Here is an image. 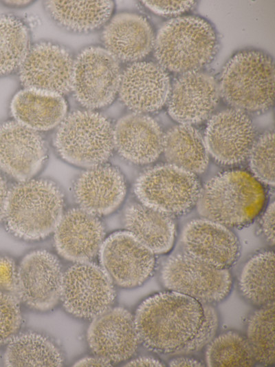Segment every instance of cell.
Returning a JSON list of instances; mask_svg holds the SVG:
<instances>
[{
  "mask_svg": "<svg viewBox=\"0 0 275 367\" xmlns=\"http://www.w3.org/2000/svg\"><path fill=\"white\" fill-rule=\"evenodd\" d=\"M140 342L159 354L182 353L197 335L204 318V304L173 291L151 295L133 315Z\"/></svg>",
  "mask_w": 275,
  "mask_h": 367,
  "instance_id": "obj_1",
  "label": "cell"
},
{
  "mask_svg": "<svg viewBox=\"0 0 275 367\" xmlns=\"http://www.w3.org/2000/svg\"><path fill=\"white\" fill-rule=\"evenodd\" d=\"M265 200L263 184L251 173L231 169L208 180L201 187L196 205L202 218L240 229L253 222Z\"/></svg>",
  "mask_w": 275,
  "mask_h": 367,
  "instance_id": "obj_2",
  "label": "cell"
},
{
  "mask_svg": "<svg viewBox=\"0 0 275 367\" xmlns=\"http://www.w3.org/2000/svg\"><path fill=\"white\" fill-rule=\"evenodd\" d=\"M154 54L172 72H197L207 65L217 50L214 28L197 16L178 17L164 23L155 36Z\"/></svg>",
  "mask_w": 275,
  "mask_h": 367,
  "instance_id": "obj_3",
  "label": "cell"
},
{
  "mask_svg": "<svg viewBox=\"0 0 275 367\" xmlns=\"http://www.w3.org/2000/svg\"><path fill=\"white\" fill-rule=\"evenodd\" d=\"M63 196L54 182L27 180L9 191L5 221L9 231L25 240L45 238L55 230L62 216Z\"/></svg>",
  "mask_w": 275,
  "mask_h": 367,
  "instance_id": "obj_4",
  "label": "cell"
},
{
  "mask_svg": "<svg viewBox=\"0 0 275 367\" xmlns=\"http://www.w3.org/2000/svg\"><path fill=\"white\" fill-rule=\"evenodd\" d=\"M219 90L223 99L234 109L245 113L266 111L274 96L272 58L258 50L238 52L223 67Z\"/></svg>",
  "mask_w": 275,
  "mask_h": 367,
  "instance_id": "obj_5",
  "label": "cell"
},
{
  "mask_svg": "<svg viewBox=\"0 0 275 367\" xmlns=\"http://www.w3.org/2000/svg\"><path fill=\"white\" fill-rule=\"evenodd\" d=\"M54 146L59 155L69 163L85 167H97L112 153L113 129L101 114L77 110L60 123Z\"/></svg>",
  "mask_w": 275,
  "mask_h": 367,
  "instance_id": "obj_6",
  "label": "cell"
},
{
  "mask_svg": "<svg viewBox=\"0 0 275 367\" xmlns=\"http://www.w3.org/2000/svg\"><path fill=\"white\" fill-rule=\"evenodd\" d=\"M201 189L195 174L171 164L145 171L134 184L141 204L170 216L189 211L197 204Z\"/></svg>",
  "mask_w": 275,
  "mask_h": 367,
  "instance_id": "obj_7",
  "label": "cell"
},
{
  "mask_svg": "<svg viewBox=\"0 0 275 367\" xmlns=\"http://www.w3.org/2000/svg\"><path fill=\"white\" fill-rule=\"evenodd\" d=\"M160 280L166 290L182 293L203 304L221 302L232 286L229 269L215 268L184 252L172 255L165 260Z\"/></svg>",
  "mask_w": 275,
  "mask_h": 367,
  "instance_id": "obj_8",
  "label": "cell"
},
{
  "mask_svg": "<svg viewBox=\"0 0 275 367\" xmlns=\"http://www.w3.org/2000/svg\"><path fill=\"white\" fill-rule=\"evenodd\" d=\"M120 77L118 61L111 54L102 47H88L74 60L72 90L82 106L101 108L115 99Z\"/></svg>",
  "mask_w": 275,
  "mask_h": 367,
  "instance_id": "obj_9",
  "label": "cell"
},
{
  "mask_svg": "<svg viewBox=\"0 0 275 367\" xmlns=\"http://www.w3.org/2000/svg\"><path fill=\"white\" fill-rule=\"evenodd\" d=\"M115 297L113 281L94 263L77 262L63 273L60 300L74 316L94 318L110 308Z\"/></svg>",
  "mask_w": 275,
  "mask_h": 367,
  "instance_id": "obj_10",
  "label": "cell"
},
{
  "mask_svg": "<svg viewBox=\"0 0 275 367\" xmlns=\"http://www.w3.org/2000/svg\"><path fill=\"white\" fill-rule=\"evenodd\" d=\"M101 267L123 288L142 285L153 274L155 254L129 231L111 234L99 249Z\"/></svg>",
  "mask_w": 275,
  "mask_h": 367,
  "instance_id": "obj_11",
  "label": "cell"
},
{
  "mask_svg": "<svg viewBox=\"0 0 275 367\" xmlns=\"http://www.w3.org/2000/svg\"><path fill=\"white\" fill-rule=\"evenodd\" d=\"M74 63L64 47L40 42L30 48L19 67V79L25 89L63 95L72 90Z\"/></svg>",
  "mask_w": 275,
  "mask_h": 367,
  "instance_id": "obj_12",
  "label": "cell"
},
{
  "mask_svg": "<svg viewBox=\"0 0 275 367\" xmlns=\"http://www.w3.org/2000/svg\"><path fill=\"white\" fill-rule=\"evenodd\" d=\"M63 277L56 256L45 250L34 251L27 254L17 268L15 291L28 306L47 311L60 299Z\"/></svg>",
  "mask_w": 275,
  "mask_h": 367,
  "instance_id": "obj_13",
  "label": "cell"
},
{
  "mask_svg": "<svg viewBox=\"0 0 275 367\" xmlns=\"http://www.w3.org/2000/svg\"><path fill=\"white\" fill-rule=\"evenodd\" d=\"M208 153L218 163L234 165L245 160L256 140L255 130L248 114L231 108L214 114L204 135Z\"/></svg>",
  "mask_w": 275,
  "mask_h": 367,
  "instance_id": "obj_14",
  "label": "cell"
},
{
  "mask_svg": "<svg viewBox=\"0 0 275 367\" xmlns=\"http://www.w3.org/2000/svg\"><path fill=\"white\" fill-rule=\"evenodd\" d=\"M87 333L92 352L111 365L129 359L140 344L133 315L122 307L109 308L93 318Z\"/></svg>",
  "mask_w": 275,
  "mask_h": 367,
  "instance_id": "obj_15",
  "label": "cell"
},
{
  "mask_svg": "<svg viewBox=\"0 0 275 367\" xmlns=\"http://www.w3.org/2000/svg\"><path fill=\"white\" fill-rule=\"evenodd\" d=\"M182 242L185 253L217 269H229L240 254L239 241L230 229L204 218L185 225Z\"/></svg>",
  "mask_w": 275,
  "mask_h": 367,
  "instance_id": "obj_16",
  "label": "cell"
},
{
  "mask_svg": "<svg viewBox=\"0 0 275 367\" xmlns=\"http://www.w3.org/2000/svg\"><path fill=\"white\" fill-rule=\"evenodd\" d=\"M219 95V85L210 74L199 71L182 74L171 85L168 112L179 124L199 123L212 113Z\"/></svg>",
  "mask_w": 275,
  "mask_h": 367,
  "instance_id": "obj_17",
  "label": "cell"
},
{
  "mask_svg": "<svg viewBox=\"0 0 275 367\" xmlns=\"http://www.w3.org/2000/svg\"><path fill=\"white\" fill-rule=\"evenodd\" d=\"M170 82L165 69L152 61H137L121 73L118 94L121 101L135 113L160 109L167 102Z\"/></svg>",
  "mask_w": 275,
  "mask_h": 367,
  "instance_id": "obj_18",
  "label": "cell"
},
{
  "mask_svg": "<svg viewBox=\"0 0 275 367\" xmlns=\"http://www.w3.org/2000/svg\"><path fill=\"white\" fill-rule=\"evenodd\" d=\"M47 148L42 136L16 120L0 125V167L13 178L25 181L42 167Z\"/></svg>",
  "mask_w": 275,
  "mask_h": 367,
  "instance_id": "obj_19",
  "label": "cell"
},
{
  "mask_svg": "<svg viewBox=\"0 0 275 367\" xmlns=\"http://www.w3.org/2000/svg\"><path fill=\"white\" fill-rule=\"evenodd\" d=\"M58 253L71 261L89 262L99 251L104 235L101 222L84 209H72L62 216L55 229Z\"/></svg>",
  "mask_w": 275,
  "mask_h": 367,
  "instance_id": "obj_20",
  "label": "cell"
},
{
  "mask_svg": "<svg viewBox=\"0 0 275 367\" xmlns=\"http://www.w3.org/2000/svg\"><path fill=\"white\" fill-rule=\"evenodd\" d=\"M164 134L150 116L131 113L122 117L113 129L114 147L126 160L138 165L156 160L163 149Z\"/></svg>",
  "mask_w": 275,
  "mask_h": 367,
  "instance_id": "obj_21",
  "label": "cell"
},
{
  "mask_svg": "<svg viewBox=\"0 0 275 367\" xmlns=\"http://www.w3.org/2000/svg\"><path fill=\"white\" fill-rule=\"evenodd\" d=\"M105 49L118 61L137 62L152 50L155 36L148 20L132 12L116 14L102 32Z\"/></svg>",
  "mask_w": 275,
  "mask_h": 367,
  "instance_id": "obj_22",
  "label": "cell"
},
{
  "mask_svg": "<svg viewBox=\"0 0 275 367\" xmlns=\"http://www.w3.org/2000/svg\"><path fill=\"white\" fill-rule=\"evenodd\" d=\"M74 191L82 209L94 215H106L122 202L126 185L116 168L97 166L80 175L74 183Z\"/></svg>",
  "mask_w": 275,
  "mask_h": 367,
  "instance_id": "obj_23",
  "label": "cell"
},
{
  "mask_svg": "<svg viewBox=\"0 0 275 367\" xmlns=\"http://www.w3.org/2000/svg\"><path fill=\"white\" fill-rule=\"evenodd\" d=\"M67 109L63 96L25 88L19 91L10 103L16 121L34 131L54 128L63 121Z\"/></svg>",
  "mask_w": 275,
  "mask_h": 367,
  "instance_id": "obj_24",
  "label": "cell"
},
{
  "mask_svg": "<svg viewBox=\"0 0 275 367\" xmlns=\"http://www.w3.org/2000/svg\"><path fill=\"white\" fill-rule=\"evenodd\" d=\"M124 222L127 231L155 255L167 253L173 248L176 227L172 216L134 203L126 208Z\"/></svg>",
  "mask_w": 275,
  "mask_h": 367,
  "instance_id": "obj_25",
  "label": "cell"
},
{
  "mask_svg": "<svg viewBox=\"0 0 275 367\" xmlns=\"http://www.w3.org/2000/svg\"><path fill=\"white\" fill-rule=\"evenodd\" d=\"M44 6L60 27L70 32L85 33L107 23L114 4L112 1H46Z\"/></svg>",
  "mask_w": 275,
  "mask_h": 367,
  "instance_id": "obj_26",
  "label": "cell"
},
{
  "mask_svg": "<svg viewBox=\"0 0 275 367\" xmlns=\"http://www.w3.org/2000/svg\"><path fill=\"white\" fill-rule=\"evenodd\" d=\"M162 151L169 164L194 174L205 171L208 153L204 140L192 125L179 124L164 134Z\"/></svg>",
  "mask_w": 275,
  "mask_h": 367,
  "instance_id": "obj_27",
  "label": "cell"
},
{
  "mask_svg": "<svg viewBox=\"0 0 275 367\" xmlns=\"http://www.w3.org/2000/svg\"><path fill=\"white\" fill-rule=\"evenodd\" d=\"M239 289L250 303L258 307L274 303V253L264 250L253 255L239 277Z\"/></svg>",
  "mask_w": 275,
  "mask_h": 367,
  "instance_id": "obj_28",
  "label": "cell"
},
{
  "mask_svg": "<svg viewBox=\"0 0 275 367\" xmlns=\"http://www.w3.org/2000/svg\"><path fill=\"white\" fill-rule=\"evenodd\" d=\"M6 366H61L63 359L55 344L34 332L15 335L4 353Z\"/></svg>",
  "mask_w": 275,
  "mask_h": 367,
  "instance_id": "obj_29",
  "label": "cell"
},
{
  "mask_svg": "<svg viewBox=\"0 0 275 367\" xmlns=\"http://www.w3.org/2000/svg\"><path fill=\"white\" fill-rule=\"evenodd\" d=\"M30 48L26 25L14 15L0 16V76L19 68Z\"/></svg>",
  "mask_w": 275,
  "mask_h": 367,
  "instance_id": "obj_30",
  "label": "cell"
},
{
  "mask_svg": "<svg viewBox=\"0 0 275 367\" xmlns=\"http://www.w3.org/2000/svg\"><path fill=\"white\" fill-rule=\"evenodd\" d=\"M205 361L210 367H250L256 364L246 337L232 331L214 337L206 345Z\"/></svg>",
  "mask_w": 275,
  "mask_h": 367,
  "instance_id": "obj_31",
  "label": "cell"
},
{
  "mask_svg": "<svg viewBox=\"0 0 275 367\" xmlns=\"http://www.w3.org/2000/svg\"><path fill=\"white\" fill-rule=\"evenodd\" d=\"M274 303L259 307L250 316L246 339L256 363L274 364Z\"/></svg>",
  "mask_w": 275,
  "mask_h": 367,
  "instance_id": "obj_32",
  "label": "cell"
},
{
  "mask_svg": "<svg viewBox=\"0 0 275 367\" xmlns=\"http://www.w3.org/2000/svg\"><path fill=\"white\" fill-rule=\"evenodd\" d=\"M252 174L262 184L274 185V134L266 132L255 140L249 153Z\"/></svg>",
  "mask_w": 275,
  "mask_h": 367,
  "instance_id": "obj_33",
  "label": "cell"
},
{
  "mask_svg": "<svg viewBox=\"0 0 275 367\" xmlns=\"http://www.w3.org/2000/svg\"><path fill=\"white\" fill-rule=\"evenodd\" d=\"M21 324L19 301L12 294L0 291V346L9 342Z\"/></svg>",
  "mask_w": 275,
  "mask_h": 367,
  "instance_id": "obj_34",
  "label": "cell"
},
{
  "mask_svg": "<svg viewBox=\"0 0 275 367\" xmlns=\"http://www.w3.org/2000/svg\"><path fill=\"white\" fill-rule=\"evenodd\" d=\"M219 325L215 309L210 304H204V318L201 325L192 342L182 353L195 352L206 346L214 337Z\"/></svg>",
  "mask_w": 275,
  "mask_h": 367,
  "instance_id": "obj_35",
  "label": "cell"
},
{
  "mask_svg": "<svg viewBox=\"0 0 275 367\" xmlns=\"http://www.w3.org/2000/svg\"><path fill=\"white\" fill-rule=\"evenodd\" d=\"M153 12L162 16H177L191 8L194 1H143Z\"/></svg>",
  "mask_w": 275,
  "mask_h": 367,
  "instance_id": "obj_36",
  "label": "cell"
},
{
  "mask_svg": "<svg viewBox=\"0 0 275 367\" xmlns=\"http://www.w3.org/2000/svg\"><path fill=\"white\" fill-rule=\"evenodd\" d=\"M16 270L15 263L11 258L0 257V291H15Z\"/></svg>",
  "mask_w": 275,
  "mask_h": 367,
  "instance_id": "obj_37",
  "label": "cell"
},
{
  "mask_svg": "<svg viewBox=\"0 0 275 367\" xmlns=\"http://www.w3.org/2000/svg\"><path fill=\"white\" fill-rule=\"evenodd\" d=\"M260 230L271 245L274 244V202L267 205L259 220Z\"/></svg>",
  "mask_w": 275,
  "mask_h": 367,
  "instance_id": "obj_38",
  "label": "cell"
},
{
  "mask_svg": "<svg viewBox=\"0 0 275 367\" xmlns=\"http://www.w3.org/2000/svg\"><path fill=\"white\" fill-rule=\"evenodd\" d=\"M125 366H165L160 359L151 356H141L128 361Z\"/></svg>",
  "mask_w": 275,
  "mask_h": 367,
  "instance_id": "obj_39",
  "label": "cell"
},
{
  "mask_svg": "<svg viewBox=\"0 0 275 367\" xmlns=\"http://www.w3.org/2000/svg\"><path fill=\"white\" fill-rule=\"evenodd\" d=\"M169 366H204L199 360L193 357L179 356L170 359Z\"/></svg>",
  "mask_w": 275,
  "mask_h": 367,
  "instance_id": "obj_40",
  "label": "cell"
},
{
  "mask_svg": "<svg viewBox=\"0 0 275 367\" xmlns=\"http://www.w3.org/2000/svg\"><path fill=\"white\" fill-rule=\"evenodd\" d=\"M74 366H111L110 364L107 360L98 357H85L74 364Z\"/></svg>",
  "mask_w": 275,
  "mask_h": 367,
  "instance_id": "obj_41",
  "label": "cell"
},
{
  "mask_svg": "<svg viewBox=\"0 0 275 367\" xmlns=\"http://www.w3.org/2000/svg\"><path fill=\"white\" fill-rule=\"evenodd\" d=\"M8 195V191L6 182L0 175V221L5 216Z\"/></svg>",
  "mask_w": 275,
  "mask_h": 367,
  "instance_id": "obj_42",
  "label": "cell"
},
{
  "mask_svg": "<svg viewBox=\"0 0 275 367\" xmlns=\"http://www.w3.org/2000/svg\"><path fill=\"white\" fill-rule=\"evenodd\" d=\"M7 3L13 6H21L25 5L26 3H30V1H6Z\"/></svg>",
  "mask_w": 275,
  "mask_h": 367,
  "instance_id": "obj_43",
  "label": "cell"
}]
</instances>
